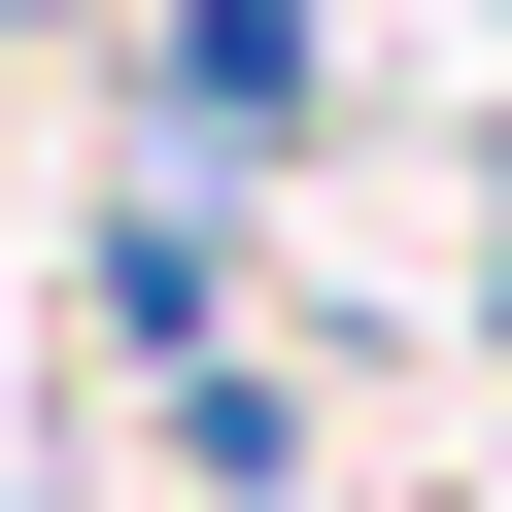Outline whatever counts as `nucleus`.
I'll use <instances>...</instances> for the list:
<instances>
[{
    "label": "nucleus",
    "mask_w": 512,
    "mask_h": 512,
    "mask_svg": "<svg viewBox=\"0 0 512 512\" xmlns=\"http://www.w3.org/2000/svg\"><path fill=\"white\" fill-rule=\"evenodd\" d=\"M137 103H171V171H274L342 103V0H137Z\"/></svg>",
    "instance_id": "1"
},
{
    "label": "nucleus",
    "mask_w": 512,
    "mask_h": 512,
    "mask_svg": "<svg viewBox=\"0 0 512 512\" xmlns=\"http://www.w3.org/2000/svg\"><path fill=\"white\" fill-rule=\"evenodd\" d=\"M35 35H69V0H35Z\"/></svg>",
    "instance_id": "2"
}]
</instances>
